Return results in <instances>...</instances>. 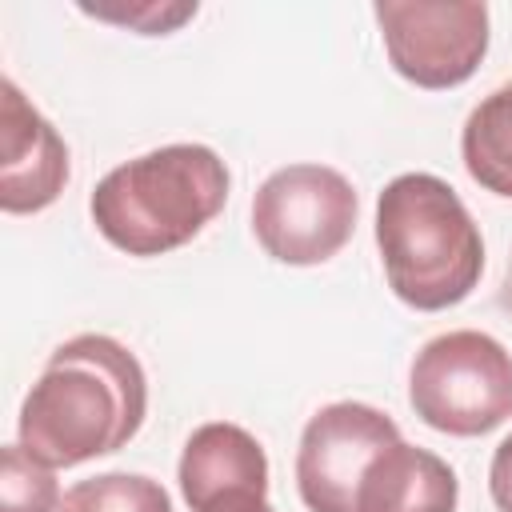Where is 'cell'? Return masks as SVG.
<instances>
[{"mask_svg":"<svg viewBox=\"0 0 512 512\" xmlns=\"http://www.w3.org/2000/svg\"><path fill=\"white\" fill-rule=\"evenodd\" d=\"M148 376L132 348L104 332L64 340L20 404V444L48 468L120 452L144 424Z\"/></svg>","mask_w":512,"mask_h":512,"instance_id":"cell-1","label":"cell"},{"mask_svg":"<svg viewBox=\"0 0 512 512\" xmlns=\"http://www.w3.org/2000/svg\"><path fill=\"white\" fill-rule=\"evenodd\" d=\"M376 248L388 288L416 312H444L472 296L484 272V236L432 172H400L376 196Z\"/></svg>","mask_w":512,"mask_h":512,"instance_id":"cell-2","label":"cell"},{"mask_svg":"<svg viewBox=\"0 0 512 512\" xmlns=\"http://www.w3.org/2000/svg\"><path fill=\"white\" fill-rule=\"evenodd\" d=\"M228 164L208 144H164L116 164L92 192L96 232L128 256H164L224 208Z\"/></svg>","mask_w":512,"mask_h":512,"instance_id":"cell-3","label":"cell"},{"mask_svg":"<svg viewBox=\"0 0 512 512\" xmlns=\"http://www.w3.org/2000/svg\"><path fill=\"white\" fill-rule=\"evenodd\" d=\"M412 412L448 436H484L512 416V352L476 328L432 336L408 368Z\"/></svg>","mask_w":512,"mask_h":512,"instance_id":"cell-4","label":"cell"},{"mask_svg":"<svg viewBox=\"0 0 512 512\" xmlns=\"http://www.w3.org/2000/svg\"><path fill=\"white\" fill-rule=\"evenodd\" d=\"M356 188L328 164L276 168L252 196V232L276 264L308 268L332 260L356 228Z\"/></svg>","mask_w":512,"mask_h":512,"instance_id":"cell-5","label":"cell"},{"mask_svg":"<svg viewBox=\"0 0 512 512\" xmlns=\"http://www.w3.org/2000/svg\"><path fill=\"white\" fill-rule=\"evenodd\" d=\"M388 64L416 88H456L488 56V8L476 0H380Z\"/></svg>","mask_w":512,"mask_h":512,"instance_id":"cell-6","label":"cell"},{"mask_svg":"<svg viewBox=\"0 0 512 512\" xmlns=\"http://www.w3.org/2000/svg\"><path fill=\"white\" fill-rule=\"evenodd\" d=\"M392 440H400V428L388 412L360 400L324 404L296 448V488L308 512H356L360 480Z\"/></svg>","mask_w":512,"mask_h":512,"instance_id":"cell-7","label":"cell"},{"mask_svg":"<svg viewBox=\"0 0 512 512\" xmlns=\"http://www.w3.org/2000/svg\"><path fill=\"white\" fill-rule=\"evenodd\" d=\"M68 184L64 136L24 100L16 80H0V208L28 216L48 208Z\"/></svg>","mask_w":512,"mask_h":512,"instance_id":"cell-8","label":"cell"},{"mask_svg":"<svg viewBox=\"0 0 512 512\" xmlns=\"http://www.w3.org/2000/svg\"><path fill=\"white\" fill-rule=\"evenodd\" d=\"M176 480H180V492L192 512L264 500L268 496V456L248 428L212 420V424H200L184 440Z\"/></svg>","mask_w":512,"mask_h":512,"instance_id":"cell-9","label":"cell"},{"mask_svg":"<svg viewBox=\"0 0 512 512\" xmlns=\"http://www.w3.org/2000/svg\"><path fill=\"white\" fill-rule=\"evenodd\" d=\"M460 480L448 460L428 448L392 440L360 480L356 512H456Z\"/></svg>","mask_w":512,"mask_h":512,"instance_id":"cell-10","label":"cell"},{"mask_svg":"<svg viewBox=\"0 0 512 512\" xmlns=\"http://www.w3.org/2000/svg\"><path fill=\"white\" fill-rule=\"evenodd\" d=\"M460 156L468 176L492 192L512 200V80L492 88L464 120Z\"/></svg>","mask_w":512,"mask_h":512,"instance_id":"cell-11","label":"cell"},{"mask_svg":"<svg viewBox=\"0 0 512 512\" xmlns=\"http://www.w3.org/2000/svg\"><path fill=\"white\" fill-rule=\"evenodd\" d=\"M56 512H172V496L160 480L140 472H100L72 484Z\"/></svg>","mask_w":512,"mask_h":512,"instance_id":"cell-12","label":"cell"},{"mask_svg":"<svg viewBox=\"0 0 512 512\" xmlns=\"http://www.w3.org/2000/svg\"><path fill=\"white\" fill-rule=\"evenodd\" d=\"M60 488L48 464H40L24 444H4L0 452V512H56Z\"/></svg>","mask_w":512,"mask_h":512,"instance_id":"cell-13","label":"cell"},{"mask_svg":"<svg viewBox=\"0 0 512 512\" xmlns=\"http://www.w3.org/2000/svg\"><path fill=\"white\" fill-rule=\"evenodd\" d=\"M80 8L88 16H96V20H112V24L136 28L140 36H164V32L180 28L188 16H196V4H156V0L128 4V8H104V4H80Z\"/></svg>","mask_w":512,"mask_h":512,"instance_id":"cell-14","label":"cell"},{"mask_svg":"<svg viewBox=\"0 0 512 512\" xmlns=\"http://www.w3.org/2000/svg\"><path fill=\"white\" fill-rule=\"evenodd\" d=\"M488 492H492V504L500 512H512V432L496 444L492 452V464H488Z\"/></svg>","mask_w":512,"mask_h":512,"instance_id":"cell-15","label":"cell"},{"mask_svg":"<svg viewBox=\"0 0 512 512\" xmlns=\"http://www.w3.org/2000/svg\"><path fill=\"white\" fill-rule=\"evenodd\" d=\"M212 512H276L268 500H244V504H224V508H212Z\"/></svg>","mask_w":512,"mask_h":512,"instance_id":"cell-16","label":"cell"}]
</instances>
